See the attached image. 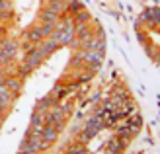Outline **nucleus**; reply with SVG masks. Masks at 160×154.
Here are the masks:
<instances>
[{
    "label": "nucleus",
    "mask_w": 160,
    "mask_h": 154,
    "mask_svg": "<svg viewBox=\"0 0 160 154\" xmlns=\"http://www.w3.org/2000/svg\"><path fill=\"white\" fill-rule=\"evenodd\" d=\"M20 152L22 154H39L41 152V135H33L28 131L20 142Z\"/></svg>",
    "instance_id": "nucleus-1"
},
{
    "label": "nucleus",
    "mask_w": 160,
    "mask_h": 154,
    "mask_svg": "<svg viewBox=\"0 0 160 154\" xmlns=\"http://www.w3.org/2000/svg\"><path fill=\"white\" fill-rule=\"evenodd\" d=\"M65 121H67V117H65V113L61 111L59 103L55 105V107H51V109L43 115V123H45L47 127H55L59 133H61V129L65 127Z\"/></svg>",
    "instance_id": "nucleus-2"
},
{
    "label": "nucleus",
    "mask_w": 160,
    "mask_h": 154,
    "mask_svg": "<svg viewBox=\"0 0 160 154\" xmlns=\"http://www.w3.org/2000/svg\"><path fill=\"white\" fill-rule=\"evenodd\" d=\"M43 61H45V57L37 51V47H33V49L26 51V53H23V59H22V62H23V64L31 67L33 70H35V68H37V67H39V64H41Z\"/></svg>",
    "instance_id": "nucleus-3"
},
{
    "label": "nucleus",
    "mask_w": 160,
    "mask_h": 154,
    "mask_svg": "<svg viewBox=\"0 0 160 154\" xmlns=\"http://www.w3.org/2000/svg\"><path fill=\"white\" fill-rule=\"evenodd\" d=\"M35 47H37V51H39V53H41L45 59H47V57H51V55L57 51L61 45H59V41H55V39L47 37V39H43V41H39Z\"/></svg>",
    "instance_id": "nucleus-4"
},
{
    "label": "nucleus",
    "mask_w": 160,
    "mask_h": 154,
    "mask_svg": "<svg viewBox=\"0 0 160 154\" xmlns=\"http://www.w3.org/2000/svg\"><path fill=\"white\" fill-rule=\"evenodd\" d=\"M125 148H127V142L121 141V139H117L115 135L106 142V152H108V154H123Z\"/></svg>",
    "instance_id": "nucleus-5"
},
{
    "label": "nucleus",
    "mask_w": 160,
    "mask_h": 154,
    "mask_svg": "<svg viewBox=\"0 0 160 154\" xmlns=\"http://www.w3.org/2000/svg\"><path fill=\"white\" fill-rule=\"evenodd\" d=\"M4 86L8 88V90H10V94H12L14 98H16V96H18V94L22 92L23 80H20V78L16 76V74H10V76H6V78H4Z\"/></svg>",
    "instance_id": "nucleus-6"
},
{
    "label": "nucleus",
    "mask_w": 160,
    "mask_h": 154,
    "mask_svg": "<svg viewBox=\"0 0 160 154\" xmlns=\"http://www.w3.org/2000/svg\"><path fill=\"white\" fill-rule=\"evenodd\" d=\"M55 105H57V103H55V100L51 98L49 94H47V96H43V98L37 100V103H35V111H39V113H43V115H45V113L49 111L51 107H55Z\"/></svg>",
    "instance_id": "nucleus-7"
},
{
    "label": "nucleus",
    "mask_w": 160,
    "mask_h": 154,
    "mask_svg": "<svg viewBox=\"0 0 160 154\" xmlns=\"http://www.w3.org/2000/svg\"><path fill=\"white\" fill-rule=\"evenodd\" d=\"M125 123H127V127L133 131V135L137 137V133L141 131V127H142V117L139 115V113H133V115H129L125 119Z\"/></svg>",
    "instance_id": "nucleus-8"
},
{
    "label": "nucleus",
    "mask_w": 160,
    "mask_h": 154,
    "mask_svg": "<svg viewBox=\"0 0 160 154\" xmlns=\"http://www.w3.org/2000/svg\"><path fill=\"white\" fill-rule=\"evenodd\" d=\"M49 96H51V98L55 100V103H61L62 100H65L67 98V88H65V84H55L53 86V90L49 92Z\"/></svg>",
    "instance_id": "nucleus-9"
},
{
    "label": "nucleus",
    "mask_w": 160,
    "mask_h": 154,
    "mask_svg": "<svg viewBox=\"0 0 160 154\" xmlns=\"http://www.w3.org/2000/svg\"><path fill=\"white\" fill-rule=\"evenodd\" d=\"M41 139L45 141V142H49V144H53L55 141L59 139V131L55 127H43V131H41Z\"/></svg>",
    "instance_id": "nucleus-10"
},
{
    "label": "nucleus",
    "mask_w": 160,
    "mask_h": 154,
    "mask_svg": "<svg viewBox=\"0 0 160 154\" xmlns=\"http://www.w3.org/2000/svg\"><path fill=\"white\" fill-rule=\"evenodd\" d=\"M72 20H74V26H80V23H92V16H90V12H88L86 8H82L80 12H76L72 16Z\"/></svg>",
    "instance_id": "nucleus-11"
},
{
    "label": "nucleus",
    "mask_w": 160,
    "mask_h": 154,
    "mask_svg": "<svg viewBox=\"0 0 160 154\" xmlns=\"http://www.w3.org/2000/svg\"><path fill=\"white\" fill-rule=\"evenodd\" d=\"M0 102H2L8 109L12 107V102H14V96H12V94H10V90H8V88L4 86V82L0 84Z\"/></svg>",
    "instance_id": "nucleus-12"
},
{
    "label": "nucleus",
    "mask_w": 160,
    "mask_h": 154,
    "mask_svg": "<svg viewBox=\"0 0 160 154\" xmlns=\"http://www.w3.org/2000/svg\"><path fill=\"white\" fill-rule=\"evenodd\" d=\"M67 154H86V147L76 141L74 144H70V147L67 148Z\"/></svg>",
    "instance_id": "nucleus-13"
},
{
    "label": "nucleus",
    "mask_w": 160,
    "mask_h": 154,
    "mask_svg": "<svg viewBox=\"0 0 160 154\" xmlns=\"http://www.w3.org/2000/svg\"><path fill=\"white\" fill-rule=\"evenodd\" d=\"M137 37H139L141 45H147V43H150V41H148V35H147V31H142V29H139V31H137Z\"/></svg>",
    "instance_id": "nucleus-14"
},
{
    "label": "nucleus",
    "mask_w": 160,
    "mask_h": 154,
    "mask_svg": "<svg viewBox=\"0 0 160 154\" xmlns=\"http://www.w3.org/2000/svg\"><path fill=\"white\" fill-rule=\"evenodd\" d=\"M152 61H154L156 64H160V49L156 51V55H154V59H152Z\"/></svg>",
    "instance_id": "nucleus-15"
},
{
    "label": "nucleus",
    "mask_w": 160,
    "mask_h": 154,
    "mask_svg": "<svg viewBox=\"0 0 160 154\" xmlns=\"http://www.w3.org/2000/svg\"><path fill=\"white\" fill-rule=\"evenodd\" d=\"M16 154H22V152H16Z\"/></svg>",
    "instance_id": "nucleus-16"
}]
</instances>
